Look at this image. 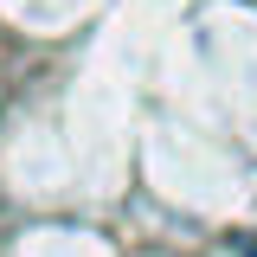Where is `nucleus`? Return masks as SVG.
Segmentation results:
<instances>
[{"label":"nucleus","instance_id":"f257e3e1","mask_svg":"<svg viewBox=\"0 0 257 257\" xmlns=\"http://www.w3.org/2000/svg\"><path fill=\"white\" fill-rule=\"evenodd\" d=\"M231 251H238V257H257V238H251V231H238V238H231Z\"/></svg>","mask_w":257,"mask_h":257}]
</instances>
